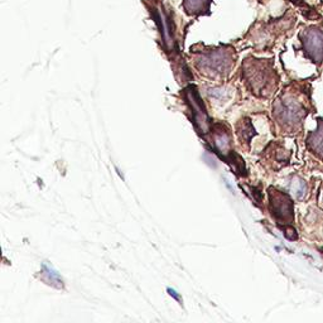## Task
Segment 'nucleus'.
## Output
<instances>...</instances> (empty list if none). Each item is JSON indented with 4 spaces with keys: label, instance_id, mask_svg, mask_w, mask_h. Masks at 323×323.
Here are the masks:
<instances>
[{
    "label": "nucleus",
    "instance_id": "nucleus-1",
    "mask_svg": "<svg viewBox=\"0 0 323 323\" xmlns=\"http://www.w3.org/2000/svg\"><path fill=\"white\" fill-rule=\"evenodd\" d=\"M270 210L278 221L290 224L293 221V202L283 192L270 188Z\"/></svg>",
    "mask_w": 323,
    "mask_h": 323
},
{
    "label": "nucleus",
    "instance_id": "nucleus-2",
    "mask_svg": "<svg viewBox=\"0 0 323 323\" xmlns=\"http://www.w3.org/2000/svg\"><path fill=\"white\" fill-rule=\"evenodd\" d=\"M303 50L307 57L313 62L320 63L323 61V32L317 28H310L301 36Z\"/></svg>",
    "mask_w": 323,
    "mask_h": 323
},
{
    "label": "nucleus",
    "instance_id": "nucleus-3",
    "mask_svg": "<svg viewBox=\"0 0 323 323\" xmlns=\"http://www.w3.org/2000/svg\"><path fill=\"white\" fill-rule=\"evenodd\" d=\"M277 114L280 121L288 124V125H294L304 118L306 110L302 107V105L294 101L280 102L277 109Z\"/></svg>",
    "mask_w": 323,
    "mask_h": 323
},
{
    "label": "nucleus",
    "instance_id": "nucleus-4",
    "mask_svg": "<svg viewBox=\"0 0 323 323\" xmlns=\"http://www.w3.org/2000/svg\"><path fill=\"white\" fill-rule=\"evenodd\" d=\"M307 147L313 152L318 154L320 157H323V119L318 120L317 130L310 133L307 137Z\"/></svg>",
    "mask_w": 323,
    "mask_h": 323
},
{
    "label": "nucleus",
    "instance_id": "nucleus-5",
    "mask_svg": "<svg viewBox=\"0 0 323 323\" xmlns=\"http://www.w3.org/2000/svg\"><path fill=\"white\" fill-rule=\"evenodd\" d=\"M292 187H293L294 193H296V196L298 198H302L304 195H306L307 184H306V182L302 181L301 178H297L296 181L293 182V184H292Z\"/></svg>",
    "mask_w": 323,
    "mask_h": 323
},
{
    "label": "nucleus",
    "instance_id": "nucleus-6",
    "mask_svg": "<svg viewBox=\"0 0 323 323\" xmlns=\"http://www.w3.org/2000/svg\"><path fill=\"white\" fill-rule=\"evenodd\" d=\"M296 5H301V4H303V0H292Z\"/></svg>",
    "mask_w": 323,
    "mask_h": 323
}]
</instances>
